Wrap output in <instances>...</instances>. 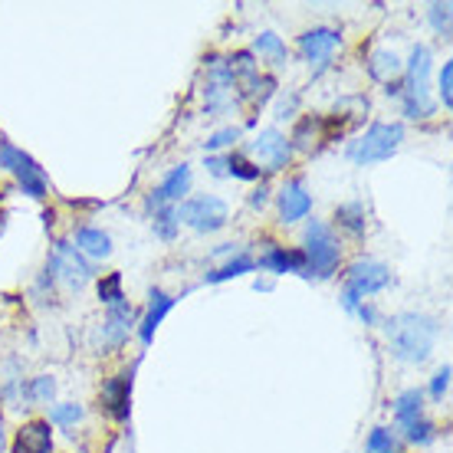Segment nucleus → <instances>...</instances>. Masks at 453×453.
Here are the masks:
<instances>
[{"instance_id": "39", "label": "nucleus", "mask_w": 453, "mask_h": 453, "mask_svg": "<svg viewBox=\"0 0 453 453\" xmlns=\"http://www.w3.org/2000/svg\"><path fill=\"white\" fill-rule=\"evenodd\" d=\"M355 316L362 319V322H368V326H372V322H374V309H372V306H362L358 312H355Z\"/></svg>"}, {"instance_id": "32", "label": "nucleus", "mask_w": 453, "mask_h": 453, "mask_svg": "<svg viewBox=\"0 0 453 453\" xmlns=\"http://www.w3.org/2000/svg\"><path fill=\"white\" fill-rule=\"evenodd\" d=\"M240 135H243V132H240L237 125H230V128H220V132H214V135L207 138L204 148L214 155V151H220V148H230L234 142H240Z\"/></svg>"}, {"instance_id": "33", "label": "nucleus", "mask_w": 453, "mask_h": 453, "mask_svg": "<svg viewBox=\"0 0 453 453\" xmlns=\"http://www.w3.org/2000/svg\"><path fill=\"white\" fill-rule=\"evenodd\" d=\"M431 23L434 30L441 36H450V13H453V4H431Z\"/></svg>"}, {"instance_id": "41", "label": "nucleus", "mask_w": 453, "mask_h": 453, "mask_svg": "<svg viewBox=\"0 0 453 453\" xmlns=\"http://www.w3.org/2000/svg\"><path fill=\"white\" fill-rule=\"evenodd\" d=\"M4 226H7V214L0 211V234H4Z\"/></svg>"}, {"instance_id": "8", "label": "nucleus", "mask_w": 453, "mask_h": 453, "mask_svg": "<svg viewBox=\"0 0 453 453\" xmlns=\"http://www.w3.org/2000/svg\"><path fill=\"white\" fill-rule=\"evenodd\" d=\"M226 204L214 194H197V197H184L178 207V224H188L197 234H217L220 226H226Z\"/></svg>"}, {"instance_id": "42", "label": "nucleus", "mask_w": 453, "mask_h": 453, "mask_svg": "<svg viewBox=\"0 0 453 453\" xmlns=\"http://www.w3.org/2000/svg\"><path fill=\"white\" fill-rule=\"evenodd\" d=\"M0 453H4V427H0Z\"/></svg>"}, {"instance_id": "31", "label": "nucleus", "mask_w": 453, "mask_h": 453, "mask_svg": "<svg viewBox=\"0 0 453 453\" xmlns=\"http://www.w3.org/2000/svg\"><path fill=\"white\" fill-rule=\"evenodd\" d=\"M368 453H395V434L388 431V427H374L368 434Z\"/></svg>"}, {"instance_id": "40", "label": "nucleus", "mask_w": 453, "mask_h": 453, "mask_svg": "<svg viewBox=\"0 0 453 453\" xmlns=\"http://www.w3.org/2000/svg\"><path fill=\"white\" fill-rule=\"evenodd\" d=\"M270 289H273L270 280H257V293H270Z\"/></svg>"}, {"instance_id": "36", "label": "nucleus", "mask_w": 453, "mask_h": 453, "mask_svg": "<svg viewBox=\"0 0 453 453\" xmlns=\"http://www.w3.org/2000/svg\"><path fill=\"white\" fill-rule=\"evenodd\" d=\"M207 171L214 174V178H226V155H207Z\"/></svg>"}, {"instance_id": "16", "label": "nucleus", "mask_w": 453, "mask_h": 453, "mask_svg": "<svg viewBox=\"0 0 453 453\" xmlns=\"http://www.w3.org/2000/svg\"><path fill=\"white\" fill-rule=\"evenodd\" d=\"M171 309H174V299H171L165 289H151V293H148V312H145V319H142V326H138L142 345H151L155 332H158V326L165 322V316H168Z\"/></svg>"}, {"instance_id": "26", "label": "nucleus", "mask_w": 453, "mask_h": 453, "mask_svg": "<svg viewBox=\"0 0 453 453\" xmlns=\"http://www.w3.org/2000/svg\"><path fill=\"white\" fill-rule=\"evenodd\" d=\"M335 220H339V226H345L349 234H365V204H358V201H351V204H339V211H335Z\"/></svg>"}, {"instance_id": "24", "label": "nucleus", "mask_w": 453, "mask_h": 453, "mask_svg": "<svg viewBox=\"0 0 453 453\" xmlns=\"http://www.w3.org/2000/svg\"><path fill=\"white\" fill-rule=\"evenodd\" d=\"M151 230H155V237L158 240H174L178 237V230H181V224H178V207H158L155 211V220H151Z\"/></svg>"}, {"instance_id": "2", "label": "nucleus", "mask_w": 453, "mask_h": 453, "mask_svg": "<svg viewBox=\"0 0 453 453\" xmlns=\"http://www.w3.org/2000/svg\"><path fill=\"white\" fill-rule=\"evenodd\" d=\"M431 50L427 46H414L408 63V80H404V89H401V103H404V115L408 119H427L437 109L431 99Z\"/></svg>"}, {"instance_id": "14", "label": "nucleus", "mask_w": 453, "mask_h": 453, "mask_svg": "<svg viewBox=\"0 0 453 453\" xmlns=\"http://www.w3.org/2000/svg\"><path fill=\"white\" fill-rule=\"evenodd\" d=\"M276 201H280V220L283 224H296L312 211V194L306 191L303 181H286L283 191L276 194Z\"/></svg>"}, {"instance_id": "38", "label": "nucleus", "mask_w": 453, "mask_h": 453, "mask_svg": "<svg viewBox=\"0 0 453 453\" xmlns=\"http://www.w3.org/2000/svg\"><path fill=\"white\" fill-rule=\"evenodd\" d=\"M266 201H270V191H266V188H260V191H253V197H250V204H253V207H263Z\"/></svg>"}, {"instance_id": "30", "label": "nucleus", "mask_w": 453, "mask_h": 453, "mask_svg": "<svg viewBox=\"0 0 453 453\" xmlns=\"http://www.w3.org/2000/svg\"><path fill=\"white\" fill-rule=\"evenodd\" d=\"M80 420H82L80 404H57V408L50 411V424H57V427H76Z\"/></svg>"}, {"instance_id": "35", "label": "nucleus", "mask_w": 453, "mask_h": 453, "mask_svg": "<svg viewBox=\"0 0 453 453\" xmlns=\"http://www.w3.org/2000/svg\"><path fill=\"white\" fill-rule=\"evenodd\" d=\"M447 388H450V365H443L441 372L434 374V381H431V395H434V401H443V395H447Z\"/></svg>"}, {"instance_id": "18", "label": "nucleus", "mask_w": 453, "mask_h": 453, "mask_svg": "<svg viewBox=\"0 0 453 453\" xmlns=\"http://www.w3.org/2000/svg\"><path fill=\"white\" fill-rule=\"evenodd\" d=\"M401 73H404V66H401L397 53H391V50H374L368 57V76L374 82H381V86H395L401 80Z\"/></svg>"}, {"instance_id": "28", "label": "nucleus", "mask_w": 453, "mask_h": 453, "mask_svg": "<svg viewBox=\"0 0 453 453\" xmlns=\"http://www.w3.org/2000/svg\"><path fill=\"white\" fill-rule=\"evenodd\" d=\"M404 437H408L411 443H418V447H427V443L437 437V427H434L427 418H418V420H411V424H404Z\"/></svg>"}, {"instance_id": "19", "label": "nucleus", "mask_w": 453, "mask_h": 453, "mask_svg": "<svg viewBox=\"0 0 453 453\" xmlns=\"http://www.w3.org/2000/svg\"><path fill=\"white\" fill-rule=\"evenodd\" d=\"M76 250L82 257H92V260H105L112 253V237L99 226H80L76 230Z\"/></svg>"}, {"instance_id": "37", "label": "nucleus", "mask_w": 453, "mask_h": 453, "mask_svg": "<svg viewBox=\"0 0 453 453\" xmlns=\"http://www.w3.org/2000/svg\"><path fill=\"white\" fill-rule=\"evenodd\" d=\"M296 105H299V96H289V99H283V103L276 105V119H293Z\"/></svg>"}, {"instance_id": "11", "label": "nucleus", "mask_w": 453, "mask_h": 453, "mask_svg": "<svg viewBox=\"0 0 453 453\" xmlns=\"http://www.w3.org/2000/svg\"><path fill=\"white\" fill-rule=\"evenodd\" d=\"M135 306L128 303V299H122V303H115V306H109V312H105V322L103 329H99V351H119L125 345V339H128V332H132V326H135Z\"/></svg>"}, {"instance_id": "20", "label": "nucleus", "mask_w": 453, "mask_h": 453, "mask_svg": "<svg viewBox=\"0 0 453 453\" xmlns=\"http://www.w3.org/2000/svg\"><path fill=\"white\" fill-rule=\"evenodd\" d=\"M243 82V89H240V99H247V103H253V109H263V105L273 99V92H276V80L273 76H260V73H253V76H247Z\"/></svg>"}, {"instance_id": "4", "label": "nucleus", "mask_w": 453, "mask_h": 453, "mask_svg": "<svg viewBox=\"0 0 453 453\" xmlns=\"http://www.w3.org/2000/svg\"><path fill=\"white\" fill-rule=\"evenodd\" d=\"M391 286V270L378 260L351 263L345 273V289H342V306L345 312H358L365 306V296H374Z\"/></svg>"}, {"instance_id": "25", "label": "nucleus", "mask_w": 453, "mask_h": 453, "mask_svg": "<svg viewBox=\"0 0 453 453\" xmlns=\"http://www.w3.org/2000/svg\"><path fill=\"white\" fill-rule=\"evenodd\" d=\"M253 50H257L260 57L270 59L273 66H283V63H286V43L276 34H270V30L253 40Z\"/></svg>"}, {"instance_id": "1", "label": "nucleus", "mask_w": 453, "mask_h": 453, "mask_svg": "<svg viewBox=\"0 0 453 453\" xmlns=\"http://www.w3.org/2000/svg\"><path fill=\"white\" fill-rule=\"evenodd\" d=\"M388 349L397 362L420 365L431 358V351L437 349L441 339V322L424 312H401V316L388 319L385 326Z\"/></svg>"}, {"instance_id": "10", "label": "nucleus", "mask_w": 453, "mask_h": 453, "mask_svg": "<svg viewBox=\"0 0 453 453\" xmlns=\"http://www.w3.org/2000/svg\"><path fill=\"white\" fill-rule=\"evenodd\" d=\"M135 372H138V362L128 365L125 372L112 374V378L103 385V391H99V404H103V411L112 420H119V424H125V420H128V414H132V388H135Z\"/></svg>"}, {"instance_id": "5", "label": "nucleus", "mask_w": 453, "mask_h": 453, "mask_svg": "<svg viewBox=\"0 0 453 453\" xmlns=\"http://www.w3.org/2000/svg\"><path fill=\"white\" fill-rule=\"evenodd\" d=\"M404 142V125L401 122H374L362 138H355L349 145V158L355 165H374L388 161Z\"/></svg>"}, {"instance_id": "3", "label": "nucleus", "mask_w": 453, "mask_h": 453, "mask_svg": "<svg viewBox=\"0 0 453 453\" xmlns=\"http://www.w3.org/2000/svg\"><path fill=\"white\" fill-rule=\"evenodd\" d=\"M303 253H306V270L303 276L306 280H329L332 273L339 270V260H342V247L335 234H332L329 224H322V220H309L306 226V237H303Z\"/></svg>"}, {"instance_id": "13", "label": "nucleus", "mask_w": 453, "mask_h": 453, "mask_svg": "<svg viewBox=\"0 0 453 453\" xmlns=\"http://www.w3.org/2000/svg\"><path fill=\"white\" fill-rule=\"evenodd\" d=\"M339 46H342V36L332 27H316V30H306V34L299 36V53L309 63H319V66H326Z\"/></svg>"}, {"instance_id": "34", "label": "nucleus", "mask_w": 453, "mask_h": 453, "mask_svg": "<svg viewBox=\"0 0 453 453\" xmlns=\"http://www.w3.org/2000/svg\"><path fill=\"white\" fill-rule=\"evenodd\" d=\"M437 89H441L443 109H453V59H447V63H443L441 80H437Z\"/></svg>"}, {"instance_id": "27", "label": "nucleus", "mask_w": 453, "mask_h": 453, "mask_svg": "<svg viewBox=\"0 0 453 453\" xmlns=\"http://www.w3.org/2000/svg\"><path fill=\"white\" fill-rule=\"evenodd\" d=\"M226 174H230V178H240V181H260V168H257L247 155H240V151L226 155Z\"/></svg>"}, {"instance_id": "29", "label": "nucleus", "mask_w": 453, "mask_h": 453, "mask_svg": "<svg viewBox=\"0 0 453 453\" xmlns=\"http://www.w3.org/2000/svg\"><path fill=\"white\" fill-rule=\"evenodd\" d=\"M99 299H103L105 306H115V303H122L125 293H122V273H109L103 283H99Z\"/></svg>"}, {"instance_id": "22", "label": "nucleus", "mask_w": 453, "mask_h": 453, "mask_svg": "<svg viewBox=\"0 0 453 453\" xmlns=\"http://www.w3.org/2000/svg\"><path fill=\"white\" fill-rule=\"evenodd\" d=\"M253 270H257V260H253V257H247V253H237L230 263L217 266L214 273H207L204 280H207V283H226V280H237V276H243V273H253Z\"/></svg>"}, {"instance_id": "9", "label": "nucleus", "mask_w": 453, "mask_h": 453, "mask_svg": "<svg viewBox=\"0 0 453 453\" xmlns=\"http://www.w3.org/2000/svg\"><path fill=\"white\" fill-rule=\"evenodd\" d=\"M293 158V148H289V138L280 132V128H263L260 135L250 142V161L260 171H283Z\"/></svg>"}, {"instance_id": "23", "label": "nucleus", "mask_w": 453, "mask_h": 453, "mask_svg": "<svg viewBox=\"0 0 453 453\" xmlns=\"http://www.w3.org/2000/svg\"><path fill=\"white\" fill-rule=\"evenodd\" d=\"M20 395L27 397V401H34V404H46V401H53V397H57V381H53V374L30 378L27 385H20Z\"/></svg>"}, {"instance_id": "21", "label": "nucleus", "mask_w": 453, "mask_h": 453, "mask_svg": "<svg viewBox=\"0 0 453 453\" xmlns=\"http://www.w3.org/2000/svg\"><path fill=\"white\" fill-rule=\"evenodd\" d=\"M418 418H424V391L420 388H408L404 395L395 397V420L404 427V424Z\"/></svg>"}, {"instance_id": "17", "label": "nucleus", "mask_w": 453, "mask_h": 453, "mask_svg": "<svg viewBox=\"0 0 453 453\" xmlns=\"http://www.w3.org/2000/svg\"><path fill=\"white\" fill-rule=\"evenodd\" d=\"M257 266L270 270L273 276H280V273H299V276H303V270H306V253H303V250L270 247L260 257V263H257Z\"/></svg>"}, {"instance_id": "12", "label": "nucleus", "mask_w": 453, "mask_h": 453, "mask_svg": "<svg viewBox=\"0 0 453 453\" xmlns=\"http://www.w3.org/2000/svg\"><path fill=\"white\" fill-rule=\"evenodd\" d=\"M191 191V168L188 165H178V168L168 171V178L148 194V211L155 214L158 207H174L178 201H184V194Z\"/></svg>"}, {"instance_id": "15", "label": "nucleus", "mask_w": 453, "mask_h": 453, "mask_svg": "<svg viewBox=\"0 0 453 453\" xmlns=\"http://www.w3.org/2000/svg\"><path fill=\"white\" fill-rule=\"evenodd\" d=\"M13 453H53L50 420H27L13 437Z\"/></svg>"}, {"instance_id": "7", "label": "nucleus", "mask_w": 453, "mask_h": 453, "mask_svg": "<svg viewBox=\"0 0 453 453\" xmlns=\"http://www.w3.org/2000/svg\"><path fill=\"white\" fill-rule=\"evenodd\" d=\"M92 276H96L92 263L86 260V257H82L73 243H63V240H59L57 247H53V257H50V263H46L43 280H50V283H63L66 289H76V293H80Z\"/></svg>"}, {"instance_id": "6", "label": "nucleus", "mask_w": 453, "mask_h": 453, "mask_svg": "<svg viewBox=\"0 0 453 453\" xmlns=\"http://www.w3.org/2000/svg\"><path fill=\"white\" fill-rule=\"evenodd\" d=\"M0 168L11 171L27 197L43 201L46 194H50V178H46V171L40 168V165H36L23 148H17L13 142H7V138L0 142Z\"/></svg>"}]
</instances>
